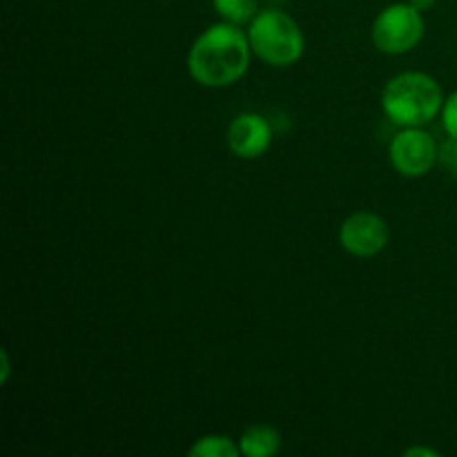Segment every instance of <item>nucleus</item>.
Listing matches in <instances>:
<instances>
[{"label": "nucleus", "mask_w": 457, "mask_h": 457, "mask_svg": "<svg viewBox=\"0 0 457 457\" xmlns=\"http://www.w3.org/2000/svg\"><path fill=\"white\" fill-rule=\"evenodd\" d=\"M250 38L235 22H217L192 43L187 71L204 87H228L250 67Z\"/></svg>", "instance_id": "f257e3e1"}, {"label": "nucleus", "mask_w": 457, "mask_h": 457, "mask_svg": "<svg viewBox=\"0 0 457 457\" xmlns=\"http://www.w3.org/2000/svg\"><path fill=\"white\" fill-rule=\"evenodd\" d=\"M382 107L384 114L400 128H424L445 107V92L433 76L404 71L386 83Z\"/></svg>", "instance_id": "f03ea898"}, {"label": "nucleus", "mask_w": 457, "mask_h": 457, "mask_svg": "<svg viewBox=\"0 0 457 457\" xmlns=\"http://www.w3.org/2000/svg\"><path fill=\"white\" fill-rule=\"evenodd\" d=\"M250 47L268 65L286 67L297 62L303 56L302 29L290 13L281 9H263L250 21L248 29Z\"/></svg>", "instance_id": "7ed1b4c3"}, {"label": "nucleus", "mask_w": 457, "mask_h": 457, "mask_svg": "<svg viewBox=\"0 0 457 457\" xmlns=\"http://www.w3.org/2000/svg\"><path fill=\"white\" fill-rule=\"evenodd\" d=\"M373 43L379 52L406 54L418 47L424 36V16L411 3H395L384 7L373 21Z\"/></svg>", "instance_id": "20e7f679"}, {"label": "nucleus", "mask_w": 457, "mask_h": 457, "mask_svg": "<svg viewBox=\"0 0 457 457\" xmlns=\"http://www.w3.org/2000/svg\"><path fill=\"white\" fill-rule=\"evenodd\" d=\"M388 156H391L393 168L402 177L418 179L431 172L440 152H437L436 138L427 129L402 128V132H397L388 145Z\"/></svg>", "instance_id": "39448f33"}, {"label": "nucleus", "mask_w": 457, "mask_h": 457, "mask_svg": "<svg viewBox=\"0 0 457 457\" xmlns=\"http://www.w3.org/2000/svg\"><path fill=\"white\" fill-rule=\"evenodd\" d=\"M388 237L391 232H388L386 221L369 210L351 214L339 228V244L355 257H373L382 253L388 244Z\"/></svg>", "instance_id": "423d86ee"}, {"label": "nucleus", "mask_w": 457, "mask_h": 457, "mask_svg": "<svg viewBox=\"0 0 457 457\" xmlns=\"http://www.w3.org/2000/svg\"><path fill=\"white\" fill-rule=\"evenodd\" d=\"M272 128L266 116L257 112L239 114L228 128V147L239 159H257L270 147Z\"/></svg>", "instance_id": "0eeeda50"}, {"label": "nucleus", "mask_w": 457, "mask_h": 457, "mask_svg": "<svg viewBox=\"0 0 457 457\" xmlns=\"http://www.w3.org/2000/svg\"><path fill=\"white\" fill-rule=\"evenodd\" d=\"M239 449L245 457H272L279 453L281 436L268 424H254L239 437Z\"/></svg>", "instance_id": "6e6552de"}, {"label": "nucleus", "mask_w": 457, "mask_h": 457, "mask_svg": "<svg viewBox=\"0 0 457 457\" xmlns=\"http://www.w3.org/2000/svg\"><path fill=\"white\" fill-rule=\"evenodd\" d=\"M190 457H239V445L232 442L228 436H204L190 451Z\"/></svg>", "instance_id": "1a4fd4ad"}, {"label": "nucleus", "mask_w": 457, "mask_h": 457, "mask_svg": "<svg viewBox=\"0 0 457 457\" xmlns=\"http://www.w3.org/2000/svg\"><path fill=\"white\" fill-rule=\"evenodd\" d=\"M219 16L235 25H245L259 13V0H212Z\"/></svg>", "instance_id": "9d476101"}, {"label": "nucleus", "mask_w": 457, "mask_h": 457, "mask_svg": "<svg viewBox=\"0 0 457 457\" xmlns=\"http://www.w3.org/2000/svg\"><path fill=\"white\" fill-rule=\"evenodd\" d=\"M442 125H445L451 141L457 143V92L451 94L445 101V107H442Z\"/></svg>", "instance_id": "9b49d317"}, {"label": "nucleus", "mask_w": 457, "mask_h": 457, "mask_svg": "<svg viewBox=\"0 0 457 457\" xmlns=\"http://www.w3.org/2000/svg\"><path fill=\"white\" fill-rule=\"evenodd\" d=\"M406 457H415V455H427V457H437V451H431V449H424V446H420V449H409L404 453Z\"/></svg>", "instance_id": "f8f14e48"}, {"label": "nucleus", "mask_w": 457, "mask_h": 457, "mask_svg": "<svg viewBox=\"0 0 457 457\" xmlns=\"http://www.w3.org/2000/svg\"><path fill=\"white\" fill-rule=\"evenodd\" d=\"M409 3L413 4V7H418L420 12H427V9H431L437 0H409Z\"/></svg>", "instance_id": "ddd939ff"}]
</instances>
